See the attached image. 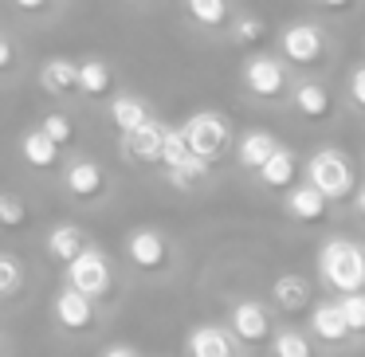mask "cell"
Segmentation results:
<instances>
[{
    "mask_svg": "<svg viewBox=\"0 0 365 357\" xmlns=\"http://www.w3.org/2000/svg\"><path fill=\"white\" fill-rule=\"evenodd\" d=\"M56 314H59V322L67 326V330H83V326L91 322V299L83 291H75V286H67L63 294L56 299Z\"/></svg>",
    "mask_w": 365,
    "mask_h": 357,
    "instance_id": "9",
    "label": "cell"
},
{
    "mask_svg": "<svg viewBox=\"0 0 365 357\" xmlns=\"http://www.w3.org/2000/svg\"><path fill=\"white\" fill-rule=\"evenodd\" d=\"M283 51L294 63H314V59L322 56V36L310 24H294V28H287V36H283Z\"/></svg>",
    "mask_w": 365,
    "mask_h": 357,
    "instance_id": "6",
    "label": "cell"
},
{
    "mask_svg": "<svg viewBox=\"0 0 365 357\" xmlns=\"http://www.w3.org/2000/svg\"><path fill=\"white\" fill-rule=\"evenodd\" d=\"M189 157H192V150H189V138H185V130H169V142H165V157H161V165L181 169Z\"/></svg>",
    "mask_w": 365,
    "mask_h": 357,
    "instance_id": "24",
    "label": "cell"
},
{
    "mask_svg": "<svg viewBox=\"0 0 365 357\" xmlns=\"http://www.w3.org/2000/svg\"><path fill=\"white\" fill-rule=\"evenodd\" d=\"M48 252L56 255V259H63V263L79 259V255L87 252V247H83V232L71 228V224H67V228H56L48 236Z\"/></svg>",
    "mask_w": 365,
    "mask_h": 357,
    "instance_id": "19",
    "label": "cell"
},
{
    "mask_svg": "<svg viewBox=\"0 0 365 357\" xmlns=\"http://www.w3.org/2000/svg\"><path fill=\"white\" fill-rule=\"evenodd\" d=\"M275 357H310V341L302 338V333H279Z\"/></svg>",
    "mask_w": 365,
    "mask_h": 357,
    "instance_id": "28",
    "label": "cell"
},
{
    "mask_svg": "<svg viewBox=\"0 0 365 357\" xmlns=\"http://www.w3.org/2000/svg\"><path fill=\"white\" fill-rule=\"evenodd\" d=\"M232 330H236L244 341H263L267 338V314H263V306L240 302V306L232 310Z\"/></svg>",
    "mask_w": 365,
    "mask_h": 357,
    "instance_id": "10",
    "label": "cell"
},
{
    "mask_svg": "<svg viewBox=\"0 0 365 357\" xmlns=\"http://www.w3.org/2000/svg\"><path fill=\"white\" fill-rule=\"evenodd\" d=\"M310 185L322 189L326 197H346V192L354 189V169H349V161L341 157V153L322 150V153L310 157Z\"/></svg>",
    "mask_w": 365,
    "mask_h": 357,
    "instance_id": "2",
    "label": "cell"
},
{
    "mask_svg": "<svg viewBox=\"0 0 365 357\" xmlns=\"http://www.w3.org/2000/svg\"><path fill=\"white\" fill-rule=\"evenodd\" d=\"M189 353L192 357H232V346L216 326H197L189 333Z\"/></svg>",
    "mask_w": 365,
    "mask_h": 357,
    "instance_id": "11",
    "label": "cell"
},
{
    "mask_svg": "<svg viewBox=\"0 0 365 357\" xmlns=\"http://www.w3.org/2000/svg\"><path fill=\"white\" fill-rule=\"evenodd\" d=\"M318 267H322L326 283H330L334 291H341V294H357L365 286V252L357 244H349V239L326 244Z\"/></svg>",
    "mask_w": 365,
    "mask_h": 357,
    "instance_id": "1",
    "label": "cell"
},
{
    "mask_svg": "<svg viewBox=\"0 0 365 357\" xmlns=\"http://www.w3.org/2000/svg\"><path fill=\"white\" fill-rule=\"evenodd\" d=\"M354 103L365 106V67H357V71H354Z\"/></svg>",
    "mask_w": 365,
    "mask_h": 357,
    "instance_id": "32",
    "label": "cell"
},
{
    "mask_svg": "<svg viewBox=\"0 0 365 357\" xmlns=\"http://www.w3.org/2000/svg\"><path fill=\"white\" fill-rule=\"evenodd\" d=\"M40 130H48V134L56 138L59 145H67V142H71V122H67L63 114H48V118H43V126H40Z\"/></svg>",
    "mask_w": 365,
    "mask_h": 357,
    "instance_id": "30",
    "label": "cell"
},
{
    "mask_svg": "<svg viewBox=\"0 0 365 357\" xmlns=\"http://www.w3.org/2000/svg\"><path fill=\"white\" fill-rule=\"evenodd\" d=\"M326 9H341V4H349V0H322Z\"/></svg>",
    "mask_w": 365,
    "mask_h": 357,
    "instance_id": "36",
    "label": "cell"
},
{
    "mask_svg": "<svg viewBox=\"0 0 365 357\" xmlns=\"http://www.w3.org/2000/svg\"><path fill=\"white\" fill-rule=\"evenodd\" d=\"M16 4H20V9H24V12H40L43 4H48V0H16Z\"/></svg>",
    "mask_w": 365,
    "mask_h": 357,
    "instance_id": "34",
    "label": "cell"
},
{
    "mask_svg": "<svg viewBox=\"0 0 365 357\" xmlns=\"http://www.w3.org/2000/svg\"><path fill=\"white\" fill-rule=\"evenodd\" d=\"M275 150H279L275 138L263 134V130H252V134L240 142V161H244L247 169H263L271 157H275Z\"/></svg>",
    "mask_w": 365,
    "mask_h": 357,
    "instance_id": "13",
    "label": "cell"
},
{
    "mask_svg": "<svg viewBox=\"0 0 365 357\" xmlns=\"http://www.w3.org/2000/svg\"><path fill=\"white\" fill-rule=\"evenodd\" d=\"M185 138H189V150L205 161H216L228 150V126L216 114H192L189 126H185Z\"/></svg>",
    "mask_w": 365,
    "mask_h": 357,
    "instance_id": "3",
    "label": "cell"
},
{
    "mask_svg": "<svg viewBox=\"0 0 365 357\" xmlns=\"http://www.w3.org/2000/svg\"><path fill=\"white\" fill-rule=\"evenodd\" d=\"M259 177H263L267 189H283V185H291L294 181V153L291 150H275V157L259 169Z\"/></svg>",
    "mask_w": 365,
    "mask_h": 357,
    "instance_id": "20",
    "label": "cell"
},
{
    "mask_svg": "<svg viewBox=\"0 0 365 357\" xmlns=\"http://www.w3.org/2000/svg\"><path fill=\"white\" fill-rule=\"evenodd\" d=\"M16 286H20V263L12 255H4L0 259V294H16Z\"/></svg>",
    "mask_w": 365,
    "mask_h": 357,
    "instance_id": "29",
    "label": "cell"
},
{
    "mask_svg": "<svg viewBox=\"0 0 365 357\" xmlns=\"http://www.w3.org/2000/svg\"><path fill=\"white\" fill-rule=\"evenodd\" d=\"M0 67H4V71L12 67V40H0Z\"/></svg>",
    "mask_w": 365,
    "mask_h": 357,
    "instance_id": "33",
    "label": "cell"
},
{
    "mask_svg": "<svg viewBox=\"0 0 365 357\" xmlns=\"http://www.w3.org/2000/svg\"><path fill=\"white\" fill-rule=\"evenodd\" d=\"M67 189L75 192V197H95L98 189H103V169L95 165V161H79V165L67 169Z\"/></svg>",
    "mask_w": 365,
    "mask_h": 357,
    "instance_id": "18",
    "label": "cell"
},
{
    "mask_svg": "<svg viewBox=\"0 0 365 357\" xmlns=\"http://www.w3.org/2000/svg\"><path fill=\"white\" fill-rule=\"evenodd\" d=\"M236 40L240 43H255V40H263V24H259V20H240V24H236Z\"/></svg>",
    "mask_w": 365,
    "mask_h": 357,
    "instance_id": "31",
    "label": "cell"
},
{
    "mask_svg": "<svg viewBox=\"0 0 365 357\" xmlns=\"http://www.w3.org/2000/svg\"><path fill=\"white\" fill-rule=\"evenodd\" d=\"M126 252H130V259H134L138 267L153 271V267H161V263H165V239H161L158 232L142 228V232H134V236H130Z\"/></svg>",
    "mask_w": 365,
    "mask_h": 357,
    "instance_id": "8",
    "label": "cell"
},
{
    "mask_svg": "<svg viewBox=\"0 0 365 357\" xmlns=\"http://www.w3.org/2000/svg\"><path fill=\"white\" fill-rule=\"evenodd\" d=\"M341 314H346V322H349V330H365V294L357 291V294H341Z\"/></svg>",
    "mask_w": 365,
    "mask_h": 357,
    "instance_id": "27",
    "label": "cell"
},
{
    "mask_svg": "<svg viewBox=\"0 0 365 357\" xmlns=\"http://www.w3.org/2000/svg\"><path fill=\"white\" fill-rule=\"evenodd\" d=\"M291 212L299 220H322L326 216V192L314 189V185H302V189L291 192Z\"/></svg>",
    "mask_w": 365,
    "mask_h": 357,
    "instance_id": "17",
    "label": "cell"
},
{
    "mask_svg": "<svg viewBox=\"0 0 365 357\" xmlns=\"http://www.w3.org/2000/svg\"><path fill=\"white\" fill-rule=\"evenodd\" d=\"M185 4H189V12L200 24H224V16H228V4L224 0H185Z\"/></svg>",
    "mask_w": 365,
    "mask_h": 357,
    "instance_id": "25",
    "label": "cell"
},
{
    "mask_svg": "<svg viewBox=\"0 0 365 357\" xmlns=\"http://www.w3.org/2000/svg\"><path fill=\"white\" fill-rule=\"evenodd\" d=\"M294 106H299L307 118H322V114L330 110V95H326V87H318V83H302V87L294 90Z\"/></svg>",
    "mask_w": 365,
    "mask_h": 357,
    "instance_id": "22",
    "label": "cell"
},
{
    "mask_svg": "<svg viewBox=\"0 0 365 357\" xmlns=\"http://www.w3.org/2000/svg\"><path fill=\"white\" fill-rule=\"evenodd\" d=\"M40 79H43V87H48L51 95H67V90L79 87V67L67 63V59H51V63L40 71Z\"/></svg>",
    "mask_w": 365,
    "mask_h": 357,
    "instance_id": "16",
    "label": "cell"
},
{
    "mask_svg": "<svg viewBox=\"0 0 365 357\" xmlns=\"http://www.w3.org/2000/svg\"><path fill=\"white\" fill-rule=\"evenodd\" d=\"M24 220H28L24 200H20L16 192H4V197H0V224H4V228H20Z\"/></svg>",
    "mask_w": 365,
    "mask_h": 357,
    "instance_id": "26",
    "label": "cell"
},
{
    "mask_svg": "<svg viewBox=\"0 0 365 357\" xmlns=\"http://www.w3.org/2000/svg\"><path fill=\"white\" fill-rule=\"evenodd\" d=\"M67 279H71V286L83 291L87 299H98V294H106V286H110V267H106V259L98 252H83L79 259L67 263Z\"/></svg>",
    "mask_w": 365,
    "mask_h": 357,
    "instance_id": "4",
    "label": "cell"
},
{
    "mask_svg": "<svg viewBox=\"0 0 365 357\" xmlns=\"http://www.w3.org/2000/svg\"><path fill=\"white\" fill-rule=\"evenodd\" d=\"M244 79H247V87H252V95H259V98H275V95H283L287 75H283V67H279L275 59L259 56V59H252V63L244 67Z\"/></svg>",
    "mask_w": 365,
    "mask_h": 357,
    "instance_id": "5",
    "label": "cell"
},
{
    "mask_svg": "<svg viewBox=\"0 0 365 357\" xmlns=\"http://www.w3.org/2000/svg\"><path fill=\"white\" fill-rule=\"evenodd\" d=\"M314 333L322 341H341L349 333V322H346V314H341L338 302H322V306H314Z\"/></svg>",
    "mask_w": 365,
    "mask_h": 357,
    "instance_id": "12",
    "label": "cell"
},
{
    "mask_svg": "<svg viewBox=\"0 0 365 357\" xmlns=\"http://www.w3.org/2000/svg\"><path fill=\"white\" fill-rule=\"evenodd\" d=\"M106 87H110V71H106V63H83L79 67V90H87V95H103Z\"/></svg>",
    "mask_w": 365,
    "mask_h": 357,
    "instance_id": "23",
    "label": "cell"
},
{
    "mask_svg": "<svg viewBox=\"0 0 365 357\" xmlns=\"http://www.w3.org/2000/svg\"><path fill=\"white\" fill-rule=\"evenodd\" d=\"M106 357H134V349H126V346H114V349H106Z\"/></svg>",
    "mask_w": 365,
    "mask_h": 357,
    "instance_id": "35",
    "label": "cell"
},
{
    "mask_svg": "<svg viewBox=\"0 0 365 357\" xmlns=\"http://www.w3.org/2000/svg\"><path fill=\"white\" fill-rule=\"evenodd\" d=\"M357 212H361V216H365V189H361V192H357Z\"/></svg>",
    "mask_w": 365,
    "mask_h": 357,
    "instance_id": "37",
    "label": "cell"
},
{
    "mask_svg": "<svg viewBox=\"0 0 365 357\" xmlns=\"http://www.w3.org/2000/svg\"><path fill=\"white\" fill-rule=\"evenodd\" d=\"M307 299H310V286H307V279H299V275H283L275 283V302L283 310H302L307 306Z\"/></svg>",
    "mask_w": 365,
    "mask_h": 357,
    "instance_id": "21",
    "label": "cell"
},
{
    "mask_svg": "<svg viewBox=\"0 0 365 357\" xmlns=\"http://www.w3.org/2000/svg\"><path fill=\"white\" fill-rule=\"evenodd\" d=\"M110 122L130 138L134 130H142L145 122H150V114H145V106L138 103V98H126V95H122V98H114V106H110Z\"/></svg>",
    "mask_w": 365,
    "mask_h": 357,
    "instance_id": "15",
    "label": "cell"
},
{
    "mask_svg": "<svg viewBox=\"0 0 365 357\" xmlns=\"http://www.w3.org/2000/svg\"><path fill=\"white\" fill-rule=\"evenodd\" d=\"M24 157L32 161L36 169H51L59 161V142L48 130H32V134L24 138Z\"/></svg>",
    "mask_w": 365,
    "mask_h": 357,
    "instance_id": "14",
    "label": "cell"
},
{
    "mask_svg": "<svg viewBox=\"0 0 365 357\" xmlns=\"http://www.w3.org/2000/svg\"><path fill=\"white\" fill-rule=\"evenodd\" d=\"M165 142H169V130L158 126V122H145L142 130H134V134L126 138L130 153H134L138 161H161L165 157Z\"/></svg>",
    "mask_w": 365,
    "mask_h": 357,
    "instance_id": "7",
    "label": "cell"
}]
</instances>
